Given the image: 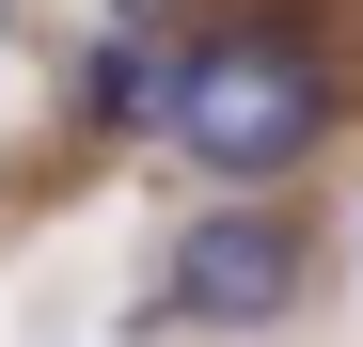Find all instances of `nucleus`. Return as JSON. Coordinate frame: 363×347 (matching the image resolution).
I'll list each match as a JSON object with an SVG mask.
<instances>
[{"label": "nucleus", "instance_id": "1", "mask_svg": "<svg viewBox=\"0 0 363 347\" xmlns=\"http://www.w3.org/2000/svg\"><path fill=\"white\" fill-rule=\"evenodd\" d=\"M332 110H347V79H332V47L300 32V16H221V32H190V64H174V158L190 174H221V190H269V174H300L332 142Z\"/></svg>", "mask_w": 363, "mask_h": 347}, {"label": "nucleus", "instance_id": "2", "mask_svg": "<svg viewBox=\"0 0 363 347\" xmlns=\"http://www.w3.org/2000/svg\"><path fill=\"white\" fill-rule=\"evenodd\" d=\"M300 284H316V237H300L284 205H253V190H237V205H206L190 237H174L158 316H174V331H269Z\"/></svg>", "mask_w": 363, "mask_h": 347}, {"label": "nucleus", "instance_id": "3", "mask_svg": "<svg viewBox=\"0 0 363 347\" xmlns=\"http://www.w3.org/2000/svg\"><path fill=\"white\" fill-rule=\"evenodd\" d=\"M174 64H190V32L111 16V47L79 64V110H95V127H158V110H174Z\"/></svg>", "mask_w": 363, "mask_h": 347}, {"label": "nucleus", "instance_id": "4", "mask_svg": "<svg viewBox=\"0 0 363 347\" xmlns=\"http://www.w3.org/2000/svg\"><path fill=\"white\" fill-rule=\"evenodd\" d=\"M111 16H158V0H111Z\"/></svg>", "mask_w": 363, "mask_h": 347}, {"label": "nucleus", "instance_id": "5", "mask_svg": "<svg viewBox=\"0 0 363 347\" xmlns=\"http://www.w3.org/2000/svg\"><path fill=\"white\" fill-rule=\"evenodd\" d=\"M0 47H16V0H0Z\"/></svg>", "mask_w": 363, "mask_h": 347}]
</instances>
